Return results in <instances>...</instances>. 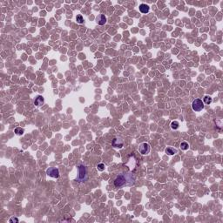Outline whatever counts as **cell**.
<instances>
[{
  "mask_svg": "<svg viewBox=\"0 0 223 223\" xmlns=\"http://www.w3.org/2000/svg\"><path fill=\"white\" fill-rule=\"evenodd\" d=\"M128 180H130L132 183H133L134 179H133V177H132L131 174H129V176H128V174H119L116 179H115L114 186L116 187H122V186L127 184V181H128Z\"/></svg>",
  "mask_w": 223,
  "mask_h": 223,
  "instance_id": "1",
  "label": "cell"
},
{
  "mask_svg": "<svg viewBox=\"0 0 223 223\" xmlns=\"http://www.w3.org/2000/svg\"><path fill=\"white\" fill-rule=\"evenodd\" d=\"M79 169V175L77 177V180L79 182H83L86 180V168L85 166L80 165L78 167Z\"/></svg>",
  "mask_w": 223,
  "mask_h": 223,
  "instance_id": "2",
  "label": "cell"
},
{
  "mask_svg": "<svg viewBox=\"0 0 223 223\" xmlns=\"http://www.w3.org/2000/svg\"><path fill=\"white\" fill-rule=\"evenodd\" d=\"M192 107H193V110L194 111L200 112L204 108V104H203V102L201 100H200V99H196V100H194V102H193Z\"/></svg>",
  "mask_w": 223,
  "mask_h": 223,
  "instance_id": "3",
  "label": "cell"
},
{
  "mask_svg": "<svg viewBox=\"0 0 223 223\" xmlns=\"http://www.w3.org/2000/svg\"><path fill=\"white\" fill-rule=\"evenodd\" d=\"M139 152L141 153V154H143V155L149 153V152H150V145L147 144V143H142L141 145H139Z\"/></svg>",
  "mask_w": 223,
  "mask_h": 223,
  "instance_id": "4",
  "label": "cell"
},
{
  "mask_svg": "<svg viewBox=\"0 0 223 223\" xmlns=\"http://www.w3.org/2000/svg\"><path fill=\"white\" fill-rule=\"evenodd\" d=\"M46 173L48 176L52 177V178H58L59 177V171L58 168L55 167H50L49 169H47Z\"/></svg>",
  "mask_w": 223,
  "mask_h": 223,
  "instance_id": "5",
  "label": "cell"
},
{
  "mask_svg": "<svg viewBox=\"0 0 223 223\" xmlns=\"http://www.w3.org/2000/svg\"><path fill=\"white\" fill-rule=\"evenodd\" d=\"M112 144L113 147L121 148V147H123V146H124V141H123V139H122L121 138L116 137V138H114V139H112Z\"/></svg>",
  "mask_w": 223,
  "mask_h": 223,
  "instance_id": "6",
  "label": "cell"
},
{
  "mask_svg": "<svg viewBox=\"0 0 223 223\" xmlns=\"http://www.w3.org/2000/svg\"><path fill=\"white\" fill-rule=\"evenodd\" d=\"M45 102V100H44V97L41 96V95H38L36 98V100H34V105L37 106V107H40L42 106Z\"/></svg>",
  "mask_w": 223,
  "mask_h": 223,
  "instance_id": "7",
  "label": "cell"
},
{
  "mask_svg": "<svg viewBox=\"0 0 223 223\" xmlns=\"http://www.w3.org/2000/svg\"><path fill=\"white\" fill-rule=\"evenodd\" d=\"M96 20L100 25H103V24H105L106 22H107V17H106L105 15L101 14V15H100L99 17H97Z\"/></svg>",
  "mask_w": 223,
  "mask_h": 223,
  "instance_id": "8",
  "label": "cell"
},
{
  "mask_svg": "<svg viewBox=\"0 0 223 223\" xmlns=\"http://www.w3.org/2000/svg\"><path fill=\"white\" fill-rule=\"evenodd\" d=\"M149 6H148L147 4H146V3H141L140 5H139V10H140L142 13H147L148 11H149Z\"/></svg>",
  "mask_w": 223,
  "mask_h": 223,
  "instance_id": "9",
  "label": "cell"
},
{
  "mask_svg": "<svg viewBox=\"0 0 223 223\" xmlns=\"http://www.w3.org/2000/svg\"><path fill=\"white\" fill-rule=\"evenodd\" d=\"M166 153H167L168 155H173L174 153H177V150L173 147H167V149H166Z\"/></svg>",
  "mask_w": 223,
  "mask_h": 223,
  "instance_id": "10",
  "label": "cell"
},
{
  "mask_svg": "<svg viewBox=\"0 0 223 223\" xmlns=\"http://www.w3.org/2000/svg\"><path fill=\"white\" fill-rule=\"evenodd\" d=\"M212 101H213V100H212V98L210 96L204 97V103L206 104V105H210V104L212 103Z\"/></svg>",
  "mask_w": 223,
  "mask_h": 223,
  "instance_id": "11",
  "label": "cell"
},
{
  "mask_svg": "<svg viewBox=\"0 0 223 223\" xmlns=\"http://www.w3.org/2000/svg\"><path fill=\"white\" fill-rule=\"evenodd\" d=\"M24 129L21 128V127H17V128L15 129V133L17 134V135H22L23 133H24Z\"/></svg>",
  "mask_w": 223,
  "mask_h": 223,
  "instance_id": "12",
  "label": "cell"
},
{
  "mask_svg": "<svg viewBox=\"0 0 223 223\" xmlns=\"http://www.w3.org/2000/svg\"><path fill=\"white\" fill-rule=\"evenodd\" d=\"M179 126H180V124H179V122L178 121H173L171 123V127H172V129H178L179 128Z\"/></svg>",
  "mask_w": 223,
  "mask_h": 223,
  "instance_id": "13",
  "label": "cell"
},
{
  "mask_svg": "<svg viewBox=\"0 0 223 223\" xmlns=\"http://www.w3.org/2000/svg\"><path fill=\"white\" fill-rule=\"evenodd\" d=\"M189 147V145L187 142H182L181 144H180V148H181L182 150H187Z\"/></svg>",
  "mask_w": 223,
  "mask_h": 223,
  "instance_id": "14",
  "label": "cell"
},
{
  "mask_svg": "<svg viewBox=\"0 0 223 223\" xmlns=\"http://www.w3.org/2000/svg\"><path fill=\"white\" fill-rule=\"evenodd\" d=\"M76 20H77V22L79 23V24H83V22H84V18H83L82 15H80V14L77 15V17H76Z\"/></svg>",
  "mask_w": 223,
  "mask_h": 223,
  "instance_id": "15",
  "label": "cell"
},
{
  "mask_svg": "<svg viewBox=\"0 0 223 223\" xmlns=\"http://www.w3.org/2000/svg\"><path fill=\"white\" fill-rule=\"evenodd\" d=\"M98 169L100 170V171H104V170H105V165H104L103 163L99 164L98 165Z\"/></svg>",
  "mask_w": 223,
  "mask_h": 223,
  "instance_id": "16",
  "label": "cell"
},
{
  "mask_svg": "<svg viewBox=\"0 0 223 223\" xmlns=\"http://www.w3.org/2000/svg\"><path fill=\"white\" fill-rule=\"evenodd\" d=\"M10 223H12V222H18V220H17V218H13V217H12V218L10 219Z\"/></svg>",
  "mask_w": 223,
  "mask_h": 223,
  "instance_id": "17",
  "label": "cell"
}]
</instances>
